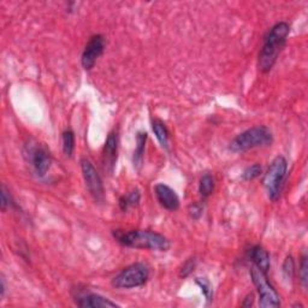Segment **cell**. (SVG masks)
Wrapping results in <instances>:
<instances>
[{"label": "cell", "instance_id": "obj_1", "mask_svg": "<svg viewBox=\"0 0 308 308\" xmlns=\"http://www.w3.org/2000/svg\"><path fill=\"white\" fill-rule=\"evenodd\" d=\"M289 31H290V27L287 22H279L271 28L259 52L258 65L260 71L268 72L274 67L279 53L283 50Z\"/></svg>", "mask_w": 308, "mask_h": 308}, {"label": "cell", "instance_id": "obj_2", "mask_svg": "<svg viewBox=\"0 0 308 308\" xmlns=\"http://www.w3.org/2000/svg\"><path fill=\"white\" fill-rule=\"evenodd\" d=\"M113 235L121 245L130 247V248L166 252L171 247L170 241L165 236L150 230H131L128 233L115 231Z\"/></svg>", "mask_w": 308, "mask_h": 308}, {"label": "cell", "instance_id": "obj_3", "mask_svg": "<svg viewBox=\"0 0 308 308\" xmlns=\"http://www.w3.org/2000/svg\"><path fill=\"white\" fill-rule=\"evenodd\" d=\"M272 142H274L272 131L265 125H258V127H253L237 135L230 142L229 148L233 152L239 153L258 148V147L271 146Z\"/></svg>", "mask_w": 308, "mask_h": 308}, {"label": "cell", "instance_id": "obj_4", "mask_svg": "<svg viewBox=\"0 0 308 308\" xmlns=\"http://www.w3.org/2000/svg\"><path fill=\"white\" fill-rule=\"evenodd\" d=\"M288 163L284 157L278 156L270 164L267 171L264 177V187L267 192L270 200L276 201L281 195L282 185H283L285 175H287Z\"/></svg>", "mask_w": 308, "mask_h": 308}, {"label": "cell", "instance_id": "obj_5", "mask_svg": "<svg viewBox=\"0 0 308 308\" xmlns=\"http://www.w3.org/2000/svg\"><path fill=\"white\" fill-rule=\"evenodd\" d=\"M149 268L142 262L129 265L112 279V285L117 289H133L141 287L148 281Z\"/></svg>", "mask_w": 308, "mask_h": 308}, {"label": "cell", "instance_id": "obj_6", "mask_svg": "<svg viewBox=\"0 0 308 308\" xmlns=\"http://www.w3.org/2000/svg\"><path fill=\"white\" fill-rule=\"evenodd\" d=\"M250 277L259 294V306L262 308H277L281 306V300L276 289L270 284L266 274L253 266Z\"/></svg>", "mask_w": 308, "mask_h": 308}, {"label": "cell", "instance_id": "obj_7", "mask_svg": "<svg viewBox=\"0 0 308 308\" xmlns=\"http://www.w3.org/2000/svg\"><path fill=\"white\" fill-rule=\"evenodd\" d=\"M80 163H81L82 175L83 178H85L86 187L88 189L89 194L92 195L96 202H102L105 199V191L100 175H99L94 165L88 159L83 158Z\"/></svg>", "mask_w": 308, "mask_h": 308}, {"label": "cell", "instance_id": "obj_8", "mask_svg": "<svg viewBox=\"0 0 308 308\" xmlns=\"http://www.w3.org/2000/svg\"><path fill=\"white\" fill-rule=\"evenodd\" d=\"M105 50V38L102 35H94L89 38L88 44L86 45L81 57L82 66L86 70H91L95 65L98 58L104 53Z\"/></svg>", "mask_w": 308, "mask_h": 308}, {"label": "cell", "instance_id": "obj_9", "mask_svg": "<svg viewBox=\"0 0 308 308\" xmlns=\"http://www.w3.org/2000/svg\"><path fill=\"white\" fill-rule=\"evenodd\" d=\"M29 157H30V164L33 166L34 171L38 177H44L51 168L52 159H51L50 152L46 147L35 146L29 149Z\"/></svg>", "mask_w": 308, "mask_h": 308}, {"label": "cell", "instance_id": "obj_10", "mask_svg": "<svg viewBox=\"0 0 308 308\" xmlns=\"http://www.w3.org/2000/svg\"><path fill=\"white\" fill-rule=\"evenodd\" d=\"M118 152V135L115 131H111L106 139L104 150H102V166L107 173L113 172Z\"/></svg>", "mask_w": 308, "mask_h": 308}, {"label": "cell", "instance_id": "obj_11", "mask_svg": "<svg viewBox=\"0 0 308 308\" xmlns=\"http://www.w3.org/2000/svg\"><path fill=\"white\" fill-rule=\"evenodd\" d=\"M157 200L164 208L169 211H176L179 207V199L176 191L169 187V185L159 183L154 187Z\"/></svg>", "mask_w": 308, "mask_h": 308}, {"label": "cell", "instance_id": "obj_12", "mask_svg": "<svg viewBox=\"0 0 308 308\" xmlns=\"http://www.w3.org/2000/svg\"><path fill=\"white\" fill-rule=\"evenodd\" d=\"M77 306L81 308H108V307H120L115 302L106 298L99 294H87L83 296L77 297Z\"/></svg>", "mask_w": 308, "mask_h": 308}, {"label": "cell", "instance_id": "obj_13", "mask_svg": "<svg viewBox=\"0 0 308 308\" xmlns=\"http://www.w3.org/2000/svg\"><path fill=\"white\" fill-rule=\"evenodd\" d=\"M248 258L256 268H259L264 274H267L270 270V255L267 250L262 248L261 246H253L248 250Z\"/></svg>", "mask_w": 308, "mask_h": 308}, {"label": "cell", "instance_id": "obj_14", "mask_svg": "<svg viewBox=\"0 0 308 308\" xmlns=\"http://www.w3.org/2000/svg\"><path fill=\"white\" fill-rule=\"evenodd\" d=\"M152 129L154 131V134H156L157 139L162 144L163 148L168 149L169 148V131L168 128L165 127V124L163 123L162 121H153L152 123Z\"/></svg>", "mask_w": 308, "mask_h": 308}, {"label": "cell", "instance_id": "obj_15", "mask_svg": "<svg viewBox=\"0 0 308 308\" xmlns=\"http://www.w3.org/2000/svg\"><path fill=\"white\" fill-rule=\"evenodd\" d=\"M140 199H141L140 191L137 190V189H135V190H131L130 192H128L127 195L122 197L118 204H120L122 211H128L131 207L137 206L140 202Z\"/></svg>", "mask_w": 308, "mask_h": 308}, {"label": "cell", "instance_id": "obj_16", "mask_svg": "<svg viewBox=\"0 0 308 308\" xmlns=\"http://www.w3.org/2000/svg\"><path fill=\"white\" fill-rule=\"evenodd\" d=\"M147 141V134L146 133H139L136 136V148L134 152V165L140 166L143 159L144 147H146Z\"/></svg>", "mask_w": 308, "mask_h": 308}, {"label": "cell", "instance_id": "obj_17", "mask_svg": "<svg viewBox=\"0 0 308 308\" xmlns=\"http://www.w3.org/2000/svg\"><path fill=\"white\" fill-rule=\"evenodd\" d=\"M214 178L212 177L210 173H205L200 179V184H199V191L202 198H208L214 190Z\"/></svg>", "mask_w": 308, "mask_h": 308}, {"label": "cell", "instance_id": "obj_18", "mask_svg": "<svg viewBox=\"0 0 308 308\" xmlns=\"http://www.w3.org/2000/svg\"><path fill=\"white\" fill-rule=\"evenodd\" d=\"M75 148V135L72 130H65L63 133V152L66 157H71Z\"/></svg>", "mask_w": 308, "mask_h": 308}, {"label": "cell", "instance_id": "obj_19", "mask_svg": "<svg viewBox=\"0 0 308 308\" xmlns=\"http://www.w3.org/2000/svg\"><path fill=\"white\" fill-rule=\"evenodd\" d=\"M282 272H283L284 279L287 281H291L294 278L295 275V261L293 256H287L283 262V267H282Z\"/></svg>", "mask_w": 308, "mask_h": 308}, {"label": "cell", "instance_id": "obj_20", "mask_svg": "<svg viewBox=\"0 0 308 308\" xmlns=\"http://www.w3.org/2000/svg\"><path fill=\"white\" fill-rule=\"evenodd\" d=\"M298 278H300L302 287L306 289L308 284V264L306 254H303L302 258H301L300 267H298Z\"/></svg>", "mask_w": 308, "mask_h": 308}, {"label": "cell", "instance_id": "obj_21", "mask_svg": "<svg viewBox=\"0 0 308 308\" xmlns=\"http://www.w3.org/2000/svg\"><path fill=\"white\" fill-rule=\"evenodd\" d=\"M261 166L259 164H254V165L248 166L245 171L242 173V178L245 181H253V179L258 178L260 175H261Z\"/></svg>", "mask_w": 308, "mask_h": 308}, {"label": "cell", "instance_id": "obj_22", "mask_svg": "<svg viewBox=\"0 0 308 308\" xmlns=\"http://www.w3.org/2000/svg\"><path fill=\"white\" fill-rule=\"evenodd\" d=\"M195 282H197V284L201 288L202 293H204L205 297L207 298V301H211L212 296H213V290H212V285H211L210 282H208V279H206V278H197V279H195Z\"/></svg>", "mask_w": 308, "mask_h": 308}, {"label": "cell", "instance_id": "obj_23", "mask_svg": "<svg viewBox=\"0 0 308 308\" xmlns=\"http://www.w3.org/2000/svg\"><path fill=\"white\" fill-rule=\"evenodd\" d=\"M195 266H197V260H195V258H189L188 260H185L184 264L182 265L181 270H179V276H181L182 278L188 277V276L194 271Z\"/></svg>", "mask_w": 308, "mask_h": 308}, {"label": "cell", "instance_id": "obj_24", "mask_svg": "<svg viewBox=\"0 0 308 308\" xmlns=\"http://www.w3.org/2000/svg\"><path fill=\"white\" fill-rule=\"evenodd\" d=\"M189 214L192 219H199L202 216V212H204V206L201 204H192L189 206Z\"/></svg>", "mask_w": 308, "mask_h": 308}, {"label": "cell", "instance_id": "obj_25", "mask_svg": "<svg viewBox=\"0 0 308 308\" xmlns=\"http://www.w3.org/2000/svg\"><path fill=\"white\" fill-rule=\"evenodd\" d=\"M10 205H11V197H10L8 189H6L5 185L2 187V210L3 212L6 211Z\"/></svg>", "mask_w": 308, "mask_h": 308}, {"label": "cell", "instance_id": "obj_26", "mask_svg": "<svg viewBox=\"0 0 308 308\" xmlns=\"http://www.w3.org/2000/svg\"><path fill=\"white\" fill-rule=\"evenodd\" d=\"M253 303H254V295L249 294V295H247L245 301H243L242 306L243 307H250V306H253Z\"/></svg>", "mask_w": 308, "mask_h": 308}, {"label": "cell", "instance_id": "obj_27", "mask_svg": "<svg viewBox=\"0 0 308 308\" xmlns=\"http://www.w3.org/2000/svg\"><path fill=\"white\" fill-rule=\"evenodd\" d=\"M0 295H2V297H4V295H5V279H4V277H2V289H0Z\"/></svg>", "mask_w": 308, "mask_h": 308}]
</instances>
